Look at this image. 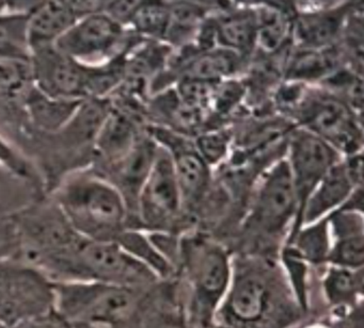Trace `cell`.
Wrapping results in <instances>:
<instances>
[{"mask_svg": "<svg viewBox=\"0 0 364 328\" xmlns=\"http://www.w3.org/2000/svg\"><path fill=\"white\" fill-rule=\"evenodd\" d=\"M54 202L71 227L87 240L117 242L129 228L122 194L101 175H70L55 192Z\"/></svg>", "mask_w": 364, "mask_h": 328, "instance_id": "cell-1", "label": "cell"}, {"mask_svg": "<svg viewBox=\"0 0 364 328\" xmlns=\"http://www.w3.org/2000/svg\"><path fill=\"white\" fill-rule=\"evenodd\" d=\"M54 310L72 327L121 328L144 290L97 281L54 283Z\"/></svg>", "mask_w": 364, "mask_h": 328, "instance_id": "cell-2", "label": "cell"}, {"mask_svg": "<svg viewBox=\"0 0 364 328\" xmlns=\"http://www.w3.org/2000/svg\"><path fill=\"white\" fill-rule=\"evenodd\" d=\"M155 280V273L118 243L85 238L59 264L53 277L54 283L97 281L140 290Z\"/></svg>", "mask_w": 364, "mask_h": 328, "instance_id": "cell-3", "label": "cell"}, {"mask_svg": "<svg viewBox=\"0 0 364 328\" xmlns=\"http://www.w3.org/2000/svg\"><path fill=\"white\" fill-rule=\"evenodd\" d=\"M287 117L294 121V127L323 138L343 157L360 153L363 148L362 117L317 85L306 84Z\"/></svg>", "mask_w": 364, "mask_h": 328, "instance_id": "cell-4", "label": "cell"}, {"mask_svg": "<svg viewBox=\"0 0 364 328\" xmlns=\"http://www.w3.org/2000/svg\"><path fill=\"white\" fill-rule=\"evenodd\" d=\"M144 38L99 11L78 19L54 46L84 65L97 66L129 53Z\"/></svg>", "mask_w": 364, "mask_h": 328, "instance_id": "cell-5", "label": "cell"}, {"mask_svg": "<svg viewBox=\"0 0 364 328\" xmlns=\"http://www.w3.org/2000/svg\"><path fill=\"white\" fill-rule=\"evenodd\" d=\"M54 283L33 266L0 257V322L8 328L54 310Z\"/></svg>", "mask_w": 364, "mask_h": 328, "instance_id": "cell-6", "label": "cell"}, {"mask_svg": "<svg viewBox=\"0 0 364 328\" xmlns=\"http://www.w3.org/2000/svg\"><path fill=\"white\" fill-rule=\"evenodd\" d=\"M284 157L297 197L294 230L298 231L306 200L330 168L344 157L323 138L299 127L289 130Z\"/></svg>", "mask_w": 364, "mask_h": 328, "instance_id": "cell-7", "label": "cell"}, {"mask_svg": "<svg viewBox=\"0 0 364 328\" xmlns=\"http://www.w3.org/2000/svg\"><path fill=\"white\" fill-rule=\"evenodd\" d=\"M295 187L285 157L274 161L259 175L253 187L251 227L268 234L282 231L297 217Z\"/></svg>", "mask_w": 364, "mask_h": 328, "instance_id": "cell-8", "label": "cell"}, {"mask_svg": "<svg viewBox=\"0 0 364 328\" xmlns=\"http://www.w3.org/2000/svg\"><path fill=\"white\" fill-rule=\"evenodd\" d=\"M183 209L182 194L171 155L159 146L156 159L138 197L135 225L164 229L180 217Z\"/></svg>", "mask_w": 364, "mask_h": 328, "instance_id": "cell-9", "label": "cell"}, {"mask_svg": "<svg viewBox=\"0 0 364 328\" xmlns=\"http://www.w3.org/2000/svg\"><path fill=\"white\" fill-rule=\"evenodd\" d=\"M146 132L171 155L184 209L199 204L210 192L212 168L198 153L193 138L161 126L146 125Z\"/></svg>", "mask_w": 364, "mask_h": 328, "instance_id": "cell-10", "label": "cell"}, {"mask_svg": "<svg viewBox=\"0 0 364 328\" xmlns=\"http://www.w3.org/2000/svg\"><path fill=\"white\" fill-rule=\"evenodd\" d=\"M31 80L46 95L63 99L88 98L90 66L84 65L53 46L31 53Z\"/></svg>", "mask_w": 364, "mask_h": 328, "instance_id": "cell-11", "label": "cell"}, {"mask_svg": "<svg viewBox=\"0 0 364 328\" xmlns=\"http://www.w3.org/2000/svg\"><path fill=\"white\" fill-rule=\"evenodd\" d=\"M182 251L198 295L208 304H215L225 293L229 283L227 253L220 246L201 236L185 239Z\"/></svg>", "mask_w": 364, "mask_h": 328, "instance_id": "cell-12", "label": "cell"}, {"mask_svg": "<svg viewBox=\"0 0 364 328\" xmlns=\"http://www.w3.org/2000/svg\"><path fill=\"white\" fill-rule=\"evenodd\" d=\"M103 9V2L42 1L27 23L31 53L53 46L78 19Z\"/></svg>", "mask_w": 364, "mask_h": 328, "instance_id": "cell-13", "label": "cell"}, {"mask_svg": "<svg viewBox=\"0 0 364 328\" xmlns=\"http://www.w3.org/2000/svg\"><path fill=\"white\" fill-rule=\"evenodd\" d=\"M157 151L159 145L146 132L129 153L108 165L110 175L105 178L119 190L127 202L129 229L135 225L138 197L156 159Z\"/></svg>", "mask_w": 364, "mask_h": 328, "instance_id": "cell-14", "label": "cell"}, {"mask_svg": "<svg viewBox=\"0 0 364 328\" xmlns=\"http://www.w3.org/2000/svg\"><path fill=\"white\" fill-rule=\"evenodd\" d=\"M353 4L321 6L296 11L291 44L300 48L323 49L336 46Z\"/></svg>", "mask_w": 364, "mask_h": 328, "instance_id": "cell-15", "label": "cell"}, {"mask_svg": "<svg viewBox=\"0 0 364 328\" xmlns=\"http://www.w3.org/2000/svg\"><path fill=\"white\" fill-rule=\"evenodd\" d=\"M360 187L363 185L353 179L343 158L330 168L306 200L300 219V227L315 223L338 210Z\"/></svg>", "mask_w": 364, "mask_h": 328, "instance_id": "cell-16", "label": "cell"}, {"mask_svg": "<svg viewBox=\"0 0 364 328\" xmlns=\"http://www.w3.org/2000/svg\"><path fill=\"white\" fill-rule=\"evenodd\" d=\"M217 46L229 49L249 62L257 53L255 6H236L212 15Z\"/></svg>", "mask_w": 364, "mask_h": 328, "instance_id": "cell-17", "label": "cell"}, {"mask_svg": "<svg viewBox=\"0 0 364 328\" xmlns=\"http://www.w3.org/2000/svg\"><path fill=\"white\" fill-rule=\"evenodd\" d=\"M343 66L336 47L314 49L289 47L283 68V81L316 85Z\"/></svg>", "mask_w": 364, "mask_h": 328, "instance_id": "cell-18", "label": "cell"}, {"mask_svg": "<svg viewBox=\"0 0 364 328\" xmlns=\"http://www.w3.org/2000/svg\"><path fill=\"white\" fill-rule=\"evenodd\" d=\"M144 133L133 113L112 108L97 132L95 151L109 165L129 153Z\"/></svg>", "mask_w": 364, "mask_h": 328, "instance_id": "cell-19", "label": "cell"}, {"mask_svg": "<svg viewBox=\"0 0 364 328\" xmlns=\"http://www.w3.org/2000/svg\"><path fill=\"white\" fill-rule=\"evenodd\" d=\"M257 17V51L274 55L291 45L296 15L291 6L259 4L255 6Z\"/></svg>", "mask_w": 364, "mask_h": 328, "instance_id": "cell-20", "label": "cell"}, {"mask_svg": "<svg viewBox=\"0 0 364 328\" xmlns=\"http://www.w3.org/2000/svg\"><path fill=\"white\" fill-rule=\"evenodd\" d=\"M84 100L50 97L31 85L26 91L25 106L36 127L58 133L69 125Z\"/></svg>", "mask_w": 364, "mask_h": 328, "instance_id": "cell-21", "label": "cell"}, {"mask_svg": "<svg viewBox=\"0 0 364 328\" xmlns=\"http://www.w3.org/2000/svg\"><path fill=\"white\" fill-rule=\"evenodd\" d=\"M230 312L245 323L261 319L267 302L265 283L259 277L245 275L236 280L229 296Z\"/></svg>", "mask_w": 364, "mask_h": 328, "instance_id": "cell-22", "label": "cell"}, {"mask_svg": "<svg viewBox=\"0 0 364 328\" xmlns=\"http://www.w3.org/2000/svg\"><path fill=\"white\" fill-rule=\"evenodd\" d=\"M28 13L7 11L0 14V60L31 62L27 34Z\"/></svg>", "mask_w": 364, "mask_h": 328, "instance_id": "cell-23", "label": "cell"}, {"mask_svg": "<svg viewBox=\"0 0 364 328\" xmlns=\"http://www.w3.org/2000/svg\"><path fill=\"white\" fill-rule=\"evenodd\" d=\"M169 17L170 8L167 2L138 1L127 29L144 40L164 42Z\"/></svg>", "mask_w": 364, "mask_h": 328, "instance_id": "cell-24", "label": "cell"}, {"mask_svg": "<svg viewBox=\"0 0 364 328\" xmlns=\"http://www.w3.org/2000/svg\"><path fill=\"white\" fill-rule=\"evenodd\" d=\"M316 85L344 102L355 114L362 117L363 78L361 74L341 66Z\"/></svg>", "mask_w": 364, "mask_h": 328, "instance_id": "cell-25", "label": "cell"}, {"mask_svg": "<svg viewBox=\"0 0 364 328\" xmlns=\"http://www.w3.org/2000/svg\"><path fill=\"white\" fill-rule=\"evenodd\" d=\"M117 243L149 266L153 272H159L161 275L169 272V264L165 261L161 253H159V248L151 242L149 236H144L137 229L125 230L119 236Z\"/></svg>", "mask_w": 364, "mask_h": 328, "instance_id": "cell-26", "label": "cell"}, {"mask_svg": "<svg viewBox=\"0 0 364 328\" xmlns=\"http://www.w3.org/2000/svg\"><path fill=\"white\" fill-rule=\"evenodd\" d=\"M196 148L210 168H216L229 157L232 132L223 127L204 129L196 136Z\"/></svg>", "mask_w": 364, "mask_h": 328, "instance_id": "cell-27", "label": "cell"}, {"mask_svg": "<svg viewBox=\"0 0 364 328\" xmlns=\"http://www.w3.org/2000/svg\"><path fill=\"white\" fill-rule=\"evenodd\" d=\"M247 98L244 81L235 78L225 79L215 84L210 100V114L218 119H228L236 109L240 108Z\"/></svg>", "mask_w": 364, "mask_h": 328, "instance_id": "cell-28", "label": "cell"}, {"mask_svg": "<svg viewBox=\"0 0 364 328\" xmlns=\"http://www.w3.org/2000/svg\"><path fill=\"white\" fill-rule=\"evenodd\" d=\"M306 227L297 236V244L304 255L313 260H321L325 257L329 248V222L328 217Z\"/></svg>", "mask_w": 364, "mask_h": 328, "instance_id": "cell-29", "label": "cell"}, {"mask_svg": "<svg viewBox=\"0 0 364 328\" xmlns=\"http://www.w3.org/2000/svg\"><path fill=\"white\" fill-rule=\"evenodd\" d=\"M328 259L341 266L361 268L364 262L363 232L338 236Z\"/></svg>", "mask_w": 364, "mask_h": 328, "instance_id": "cell-30", "label": "cell"}, {"mask_svg": "<svg viewBox=\"0 0 364 328\" xmlns=\"http://www.w3.org/2000/svg\"><path fill=\"white\" fill-rule=\"evenodd\" d=\"M31 80L29 62L0 60V93L11 94L20 91Z\"/></svg>", "mask_w": 364, "mask_h": 328, "instance_id": "cell-31", "label": "cell"}, {"mask_svg": "<svg viewBox=\"0 0 364 328\" xmlns=\"http://www.w3.org/2000/svg\"><path fill=\"white\" fill-rule=\"evenodd\" d=\"M355 283L353 275L347 270H332L326 280V289L333 302H341L353 296Z\"/></svg>", "mask_w": 364, "mask_h": 328, "instance_id": "cell-32", "label": "cell"}, {"mask_svg": "<svg viewBox=\"0 0 364 328\" xmlns=\"http://www.w3.org/2000/svg\"><path fill=\"white\" fill-rule=\"evenodd\" d=\"M0 165L16 173L18 176L26 177L31 173L28 162L1 136H0Z\"/></svg>", "mask_w": 364, "mask_h": 328, "instance_id": "cell-33", "label": "cell"}, {"mask_svg": "<svg viewBox=\"0 0 364 328\" xmlns=\"http://www.w3.org/2000/svg\"><path fill=\"white\" fill-rule=\"evenodd\" d=\"M9 328H73L65 319H63L56 311L44 313L39 317L21 322Z\"/></svg>", "mask_w": 364, "mask_h": 328, "instance_id": "cell-34", "label": "cell"}, {"mask_svg": "<svg viewBox=\"0 0 364 328\" xmlns=\"http://www.w3.org/2000/svg\"><path fill=\"white\" fill-rule=\"evenodd\" d=\"M7 11H8L7 2L0 1V14H4V13L7 12Z\"/></svg>", "mask_w": 364, "mask_h": 328, "instance_id": "cell-35", "label": "cell"}, {"mask_svg": "<svg viewBox=\"0 0 364 328\" xmlns=\"http://www.w3.org/2000/svg\"><path fill=\"white\" fill-rule=\"evenodd\" d=\"M0 328H8L3 322H0Z\"/></svg>", "mask_w": 364, "mask_h": 328, "instance_id": "cell-36", "label": "cell"}, {"mask_svg": "<svg viewBox=\"0 0 364 328\" xmlns=\"http://www.w3.org/2000/svg\"><path fill=\"white\" fill-rule=\"evenodd\" d=\"M73 328H84V327H73Z\"/></svg>", "mask_w": 364, "mask_h": 328, "instance_id": "cell-37", "label": "cell"}]
</instances>
